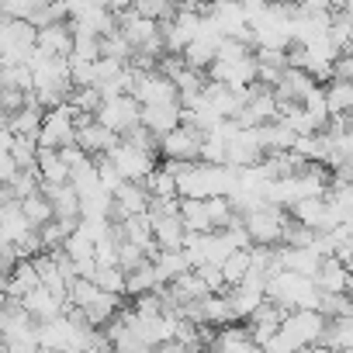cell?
Listing matches in <instances>:
<instances>
[{"label": "cell", "instance_id": "obj_1", "mask_svg": "<svg viewBox=\"0 0 353 353\" xmlns=\"http://www.w3.org/2000/svg\"><path fill=\"white\" fill-rule=\"evenodd\" d=\"M267 298L284 305L288 312H301V308H315L319 312V301H322V291L312 277H301L294 270H281L267 281Z\"/></svg>", "mask_w": 353, "mask_h": 353}, {"label": "cell", "instance_id": "obj_2", "mask_svg": "<svg viewBox=\"0 0 353 353\" xmlns=\"http://www.w3.org/2000/svg\"><path fill=\"white\" fill-rule=\"evenodd\" d=\"M246 229L253 236V246H284V229H288V212L277 205H260L243 215Z\"/></svg>", "mask_w": 353, "mask_h": 353}, {"label": "cell", "instance_id": "obj_3", "mask_svg": "<svg viewBox=\"0 0 353 353\" xmlns=\"http://www.w3.org/2000/svg\"><path fill=\"white\" fill-rule=\"evenodd\" d=\"M205 135L201 128L194 125H181L159 139V156L170 159V163H201V152H205Z\"/></svg>", "mask_w": 353, "mask_h": 353}, {"label": "cell", "instance_id": "obj_4", "mask_svg": "<svg viewBox=\"0 0 353 353\" xmlns=\"http://www.w3.org/2000/svg\"><path fill=\"white\" fill-rule=\"evenodd\" d=\"M329 322H332V319H325L322 312H315V308H301V312H288L281 332H284L298 350H305V346H319V343H325Z\"/></svg>", "mask_w": 353, "mask_h": 353}, {"label": "cell", "instance_id": "obj_5", "mask_svg": "<svg viewBox=\"0 0 353 353\" xmlns=\"http://www.w3.org/2000/svg\"><path fill=\"white\" fill-rule=\"evenodd\" d=\"M77 111L70 104H59L52 111H46V125H42V135H39V145L46 149H66V145H77Z\"/></svg>", "mask_w": 353, "mask_h": 353}, {"label": "cell", "instance_id": "obj_6", "mask_svg": "<svg viewBox=\"0 0 353 353\" xmlns=\"http://www.w3.org/2000/svg\"><path fill=\"white\" fill-rule=\"evenodd\" d=\"M108 159L121 170L125 181H145V176H152V173L159 170V156H152V152H145V149H135V145L125 142V139L108 152Z\"/></svg>", "mask_w": 353, "mask_h": 353}, {"label": "cell", "instance_id": "obj_7", "mask_svg": "<svg viewBox=\"0 0 353 353\" xmlns=\"http://www.w3.org/2000/svg\"><path fill=\"white\" fill-rule=\"evenodd\" d=\"M121 142L118 132H111L104 121H97V114H80L77 118V145L87 152V156H108L114 145Z\"/></svg>", "mask_w": 353, "mask_h": 353}, {"label": "cell", "instance_id": "obj_8", "mask_svg": "<svg viewBox=\"0 0 353 353\" xmlns=\"http://www.w3.org/2000/svg\"><path fill=\"white\" fill-rule=\"evenodd\" d=\"M97 121H104L111 132L125 135L128 128L142 125V104L132 97V94H118V97H108L97 111Z\"/></svg>", "mask_w": 353, "mask_h": 353}, {"label": "cell", "instance_id": "obj_9", "mask_svg": "<svg viewBox=\"0 0 353 353\" xmlns=\"http://www.w3.org/2000/svg\"><path fill=\"white\" fill-rule=\"evenodd\" d=\"M152 205V194L145 188V181H125L118 191H114V208H111V219L114 222H125L132 215H145Z\"/></svg>", "mask_w": 353, "mask_h": 353}, {"label": "cell", "instance_id": "obj_10", "mask_svg": "<svg viewBox=\"0 0 353 353\" xmlns=\"http://www.w3.org/2000/svg\"><path fill=\"white\" fill-rule=\"evenodd\" d=\"M229 301H232V312H236V319L239 322H250L253 319V312L267 301V277H256V274H250L243 284H236V288H229Z\"/></svg>", "mask_w": 353, "mask_h": 353}, {"label": "cell", "instance_id": "obj_11", "mask_svg": "<svg viewBox=\"0 0 353 353\" xmlns=\"http://www.w3.org/2000/svg\"><path fill=\"white\" fill-rule=\"evenodd\" d=\"M25 301V308L39 319V322H49V319H59V315H66V308H70V298L66 294H59V291H52V288H35L28 298H21Z\"/></svg>", "mask_w": 353, "mask_h": 353}, {"label": "cell", "instance_id": "obj_12", "mask_svg": "<svg viewBox=\"0 0 353 353\" xmlns=\"http://www.w3.org/2000/svg\"><path fill=\"white\" fill-rule=\"evenodd\" d=\"M142 125L152 128L159 139L173 128H181L184 125V104L181 101H166V104H149L142 108Z\"/></svg>", "mask_w": 353, "mask_h": 353}, {"label": "cell", "instance_id": "obj_13", "mask_svg": "<svg viewBox=\"0 0 353 353\" xmlns=\"http://www.w3.org/2000/svg\"><path fill=\"white\" fill-rule=\"evenodd\" d=\"M73 42H77L73 21H56L49 28H39V52L42 56H63V59H70L73 56Z\"/></svg>", "mask_w": 353, "mask_h": 353}, {"label": "cell", "instance_id": "obj_14", "mask_svg": "<svg viewBox=\"0 0 353 353\" xmlns=\"http://www.w3.org/2000/svg\"><path fill=\"white\" fill-rule=\"evenodd\" d=\"M291 219L301 222L312 232H329L332 229V212H329V198H305L291 208Z\"/></svg>", "mask_w": 353, "mask_h": 353}, {"label": "cell", "instance_id": "obj_15", "mask_svg": "<svg viewBox=\"0 0 353 353\" xmlns=\"http://www.w3.org/2000/svg\"><path fill=\"white\" fill-rule=\"evenodd\" d=\"M32 232H35V225L25 219L21 201H4V212H0V239H4V246H18Z\"/></svg>", "mask_w": 353, "mask_h": 353}, {"label": "cell", "instance_id": "obj_16", "mask_svg": "<svg viewBox=\"0 0 353 353\" xmlns=\"http://www.w3.org/2000/svg\"><path fill=\"white\" fill-rule=\"evenodd\" d=\"M35 288H42L35 260H21L11 274H4V298H28Z\"/></svg>", "mask_w": 353, "mask_h": 353}, {"label": "cell", "instance_id": "obj_17", "mask_svg": "<svg viewBox=\"0 0 353 353\" xmlns=\"http://www.w3.org/2000/svg\"><path fill=\"white\" fill-rule=\"evenodd\" d=\"M322 260H325V256L315 253L312 246H281V263H284V270H294V274H301V277H312V281H315Z\"/></svg>", "mask_w": 353, "mask_h": 353}, {"label": "cell", "instance_id": "obj_18", "mask_svg": "<svg viewBox=\"0 0 353 353\" xmlns=\"http://www.w3.org/2000/svg\"><path fill=\"white\" fill-rule=\"evenodd\" d=\"M39 176H42V184H70L73 181V170H70V163L63 159V152L59 149H46V145H39Z\"/></svg>", "mask_w": 353, "mask_h": 353}, {"label": "cell", "instance_id": "obj_19", "mask_svg": "<svg viewBox=\"0 0 353 353\" xmlns=\"http://www.w3.org/2000/svg\"><path fill=\"white\" fill-rule=\"evenodd\" d=\"M315 284L319 291H329V294H346V284H350V267L339 260V256H325L319 274H315Z\"/></svg>", "mask_w": 353, "mask_h": 353}, {"label": "cell", "instance_id": "obj_20", "mask_svg": "<svg viewBox=\"0 0 353 353\" xmlns=\"http://www.w3.org/2000/svg\"><path fill=\"white\" fill-rule=\"evenodd\" d=\"M152 263H156V274H159L163 284H173L181 274L194 270V267H191V256H188L184 250H159V253L152 256Z\"/></svg>", "mask_w": 353, "mask_h": 353}, {"label": "cell", "instance_id": "obj_21", "mask_svg": "<svg viewBox=\"0 0 353 353\" xmlns=\"http://www.w3.org/2000/svg\"><path fill=\"white\" fill-rule=\"evenodd\" d=\"M201 315H205V322H208L212 329H225V325L239 322L236 312H232L229 291H225V294H208V298L201 301Z\"/></svg>", "mask_w": 353, "mask_h": 353}, {"label": "cell", "instance_id": "obj_22", "mask_svg": "<svg viewBox=\"0 0 353 353\" xmlns=\"http://www.w3.org/2000/svg\"><path fill=\"white\" fill-rule=\"evenodd\" d=\"M181 219H184L188 232H215L208 205L201 198H181Z\"/></svg>", "mask_w": 353, "mask_h": 353}, {"label": "cell", "instance_id": "obj_23", "mask_svg": "<svg viewBox=\"0 0 353 353\" xmlns=\"http://www.w3.org/2000/svg\"><path fill=\"white\" fill-rule=\"evenodd\" d=\"M21 212H25V219H28L35 229H42V225H49V222L56 219V208H52V201H49L46 191L25 198V201H21Z\"/></svg>", "mask_w": 353, "mask_h": 353}, {"label": "cell", "instance_id": "obj_24", "mask_svg": "<svg viewBox=\"0 0 353 353\" xmlns=\"http://www.w3.org/2000/svg\"><path fill=\"white\" fill-rule=\"evenodd\" d=\"M156 288H163V281H159V274H156V263H152V260L128 274V294H132V298L149 294V291H156Z\"/></svg>", "mask_w": 353, "mask_h": 353}, {"label": "cell", "instance_id": "obj_25", "mask_svg": "<svg viewBox=\"0 0 353 353\" xmlns=\"http://www.w3.org/2000/svg\"><path fill=\"white\" fill-rule=\"evenodd\" d=\"M145 188L152 198H181V184H176V173H170L163 163L152 176H145Z\"/></svg>", "mask_w": 353, "mask_h": 353}, {"label": "cell", "instance_id": "obj_26", "mask_svg": "<svg viewBox=\"0 0 353 353\" xmlns=\"http://www.w3.org/2000/svg\"><path fill=\"white\" fill-rule=\"evenodd\" d=\"M66 104H70L77 114H97L101 104H104V94H101V87H77Z\"/></svg>", "mask_w": 353, "mask_h": 353}, {"label": "cell", "instance_id": "obj_27", "mask_svg": "<svg viewBox=\"0 0 353 353\" xmlns=\"http://www.w3.org/2000/svg\"><path fill=\"white\" fill-rule=\"evenodd\" d=\"M222 270H225V281H229V288H236V284H243L246 277H250V270H253V253L250 250H236L225 263H222Z\"/></svg>", "mask_w": 353, "mask_h": 353}, {"label": "cell", "instance_id": "obj_28", "mask_svg": "<svg viewBox=\"0 0 353 353\" xmlns=\"http://www.w3.org/2000/svg\"><path fill=\"white\" fill-rule=\"evenodd\" d=\"M101 291H104V288H97V281L77 277V281L70 284V305H73V308H90V305L101 298Z\"/></svg>", "mask_w": 353, "mask_h": 353}, {"label": "cell", "instance_id": "obj_29", "mask_svg": "<svg viewBox=\"0 0 353 353\" xmlns=\"http://www.w3.org/2000/svg\"><path fill=\"white\" fill-rule=\"evenodd\" d=\"M94 281H97V288H104L111 294H128V274L121 267H97Z\"/></svg>", "mask_w": 353, "mask_h": 353}, {"label": "cell", "instance_id": "obj_30", "mask_svg": "<svg viewBox=\"0 0 353 353\" xmlns=\"http://www.w3.org/2000/svg\"><path fill=\"white\" fill-rule=\"evenodd\" d=\"M198 274H201V281L208 284V291H212V294H225V291H229V281H225L222 263H201V267H198Z\"/></svg>", "mask_w": 353, "mask_h": 353}, {"label": "cell", "instance_id": "obj_31", "mask_svg": "<svg viewBox=\"0 0 353 353\" xmlns=\"http://www.w3.org/2000/svg\"><path fill=\"white\" fill-rule=\"evenodd\" d=\"M97 173H101V184H104V191H118L121 184H125V176H121V170L108 159V156H97Z\"/></svg>", "mask_w": 353, "mask_h": 353}, {"label": "cell", "instance_id": "obj_32", "mask_svg": "<svg viewBox=\"0 0 353 353\" xmlns=\"http://www.w3.org/2000/svg\"><path fill=\"white\" fill-rule=\"evenodd\" d=\"M21 173V163L11 152H0V184H14Z\"/></svg>", "mask_w": 353, "mask_h": 353}, {"label": "cell", "instance_id": "obj_33", "mask_svg": "<svg viewBox=\"0 0 353 353\" xmlns=\"http://www.w3.org/2000/svg\"><path fill=\"white\" fill-rule=\"evenodd\" d=\"M263 353H301V350H298V346H294V343H291L284 332H277V336H274V339L263 346Z\"/></svg>", "mask_w": 353, "mask_h": 353}, {"label": "cell", "instance_id": "obj_34", "mask_svg": "<svg viewBox=\"0 0 353 353\" xmlns=\"http://www.w3.org/2000/svg\"><path fill=\"white\" fill-rule=\"evenodd\" d=\"M301 353H339V350H332V346H325V343H319V346H305Z\"/></svg>", "mask_w": 353, "mask_h": 353}, {"label": "cell", "instance_id": "obj_35", "mask_svg": "<svg viewBox=\"0 0 353 353\" xmlns=\"http://www.w3.org/2000/svg\"><path fill=\"white\" fill-rule=\"evenodd\" d=\"M173 8H188V4H194V0H170Z\"/></svg>", "mask_w": 353, "mask_h": 353}, {"label": "cell", "instance_id": "obj_36", "mask_svg": "<svg viewBox=\"0 0 353 353\" xmlns=\"http://www.w3.org/2000/svg\"><path fill=\"white\" fill-rule=\"evenodd\" d=\"M42 353H56V350H46V346H42Z\"/></svg>", "mask_w": 353, "mask_h": 353}]
</instances>
